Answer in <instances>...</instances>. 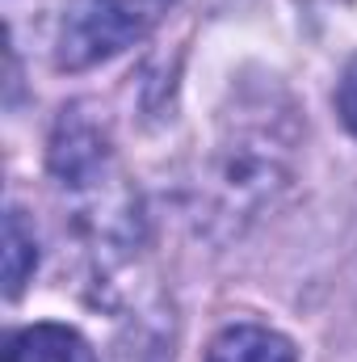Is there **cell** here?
I'll list each match as a JSON object with an SVG mask.
<instances>
[{
  "instance_id": "obj_1",
  "label": "cell",
  "mask_w": 357,
  "mask_h": 362,
  "mask_svg": "<svg viewBox=\"0 0 357 362\" xmlns=\"http://www.w3.org/2000/svg\"><path fill=\"white\" fill-rule=\"evenodd\" d=\"M51 177L72 206V228L101 274H118L143 249V206L122 173L105 122L89 105H68L51 131Z\"/></svg>"
},
{
  "instance_id": "obj_2",
  "label": "cell",
  "mask_w": 357,
  "mask_h": 362,
  "mask_svg": "<svg viewBox=\"0 0 357 362\" xmlns=\"http://www.w3.org/2000/svg\"><path fill=\"white\" fill-rule=\"evenodd\" d=\"M294 144L298 131L290 122V105L277 110L273 101H257L253 110L231 114L198 181V219L223 236L244 232L253 219H261L265 206H273L290 185Z\"/></svg>"
},
{
  "instance_id": "obj_3",
  "label": "cell",
  "mask_w": 357,
  "mask_h": 362,
  "mask_svg": "<svg viewBox=\"0 0 357 362\" xmlns=\"http://www.w3.org/2000/svg\"><path fill=\"white\" fill-rule=\"evenodd\" d=\"M169 0H68L55 34V64L85 72L147 38Z\"/></svg>"
},
{
  "instance_id": "obj_4",
  "label": "cell",
  "mask_w": 357,
  "mask_h": 362,
  "mask_svg": "<svg viewBox=\"0 0 357 362\" xmlns=\"http://www.w3.org/2000/svg\"><path fill=\"white\" fill-rule=\"evenodd\" d=\"M206 362H298V350L290 337H282L277 329H265V325H227L210 350H206Z\"/></svg>"
},
{
  "instance_id": "obj_5",
  "label": "cell",
  "mask_w": 357,
  "mask_h": 362,
  "mask_svg": "<svg viewBox=\"0 0 357 362\" xmlns=\"http://www.w3.org/2000/svg\"><path fill=\"white\" fill-rule=\"evenodd\" d=\"M8 362H97V354L68 325H30L8 341Z\"/></svg>"
},
{
  "instance_id": "obj_6",
  "label": "cell",
  "mask_w": 357,
  "mask_h": 362,
  "mask_svg": "<svg viewBox=\"0 0 357 362\" xmlns=\"http://www.w3.org/2000/svg\"><path fill=\"white\" fill-rule=\"evenodd\" d=\"M34 270H38V236L30 219L17 206H8L4 215V295L17 299Z\"/></svg>"
},
{
  "instance_id": "obj_7",
  "label": "cell",
  "mask_w": 357,
  "mask_h": 362,
  "mask_svg": "<svg viewBox=\"0 0 357 362\" xmlns=\"http://www.w3.org/2000/svg\"><path fill=\"white\" fill-rule=\"evenodd\" d=\"M337 110H341V122L357 135V55L349 59L345 76H341V89H337Z\"/></svg>"
}]
</instances>
